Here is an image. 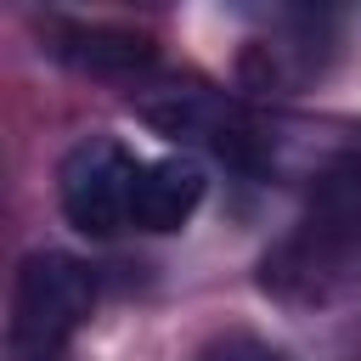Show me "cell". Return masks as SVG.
<instances>
[{"mask_svg": "<svg viewBox=\"0 0 361 361\" xmlns=\"http://www.w3.org/2000/svg\"><path fill=\"white\" fill-rule=\"evenodd\" d=\"M45 51L79 73H96V79H118V73H135L152 62V39L135 28H113V23H68L51 34Z\"/></svg>", "mask_w": 361, "mask_h": 361, "instance_id": "277c9868", "label": "cell"}, {"mask_svg": "<svg viewBox=\"0 0 361 361\" xmlns=\"http://www.w3.org/2000/svg\"><path fill=\"white\" fill-rule=\"evenodd\" d=\"M96 282L73 254L39 248L11 282V350L17 361H62V344L90 322Z\"/></svg>", "mask_w": 361, "mask_h": 361, "instance_id": "6da1fadb", "label": "cell"}, {"mask_svg": "<svg viewBox=\"0 0 361 361\" xmlns=\"http://www.w3.org/2000/svg\"><path fill=\"white\" fill-rule=\"evenodd\" d=\"M203 361H282L271 344H259V338H248V333H226V338H214L209 350H203Z\"/></svg>", "mask_w": 361, "mask_h": 361, "instance_id": "5b68a950", "label": "cell"}, {"mask_svg": "<svg viewBox=\"0 0 361 361\" xmlns=\"http://www.w3.org/2000/svg\"><path fill=\"white\" fill-rule=\"evenodd\" d=\"M209 192V175L197 158H158V164H141V180H135V209H130V226L141 231H180L197 203Z\"/></svg>", "mask_w": 361, "mask_h": 361, "instance_id": "3957f363", "label": "cell"}, {"mask_svg": "<svg viewBox=\"0 0 361 361\" xmlns=\"http://www.w3.org/2000/svg\"><path fill=\"white\" fill-rule=\"evenodd\" d=\"M135 180H141V164L135 152L107 135V130H90L79 135L62 164H56V203L68 214L73 231L85 237H113L130 226V209H135Z\"/></svg>", "mask_w": 361, "mask_h": 361, "instance_id": "7a4b0ae2", "label": "cell"}]
</instances>
